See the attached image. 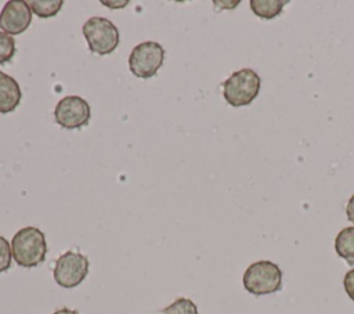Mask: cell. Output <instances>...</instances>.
<instances>
[{
	"instance_id": "obj_1",
	"label": "cell",
	"mask_w": 354,
	"mask_h": 314,
	"mask_svg": "<svg viewBox=\"0 0 354 314\" xmlns=\"http://www.w3.org/2000/svg\"><path fill=\"white\" fill-rule=\"evenodd\" d=\"M12 259L18 266L32 268L44 261L47 243L43 231L36 227H24L17 231L11 241Z\"/></svg>"
},
{
	"instance_id": "obj_2",
	"label": "cell",
	"mask_w": 354,
	"mask_h": 314,
	"mask_svg": "<svg viewBox=\"0 0 354 314\" xmlns=\"http://www.w3.org/2000/svg\"><path fill=\"white\" fill-rule=\"evenodd\" d=\"M242 284L243 288L254 296L270 295L281 289L282 271L270 260H259L245 270Z\"/></svg>"
},
{
	"instance_id": "obj_3",
	"label": "cell",
	"mask_w": 354,
	"mask_h": 314,
	"mask_svg": "<svg viewBox=\"0 0 354 314\" xmlns=\"http://www.w3.org/2000/svg\"><path fill=\"white\" fill-rule=\"evenodd\" d=\"M260 84V76L253 69H239L223 82L224 100L235 108L246 107L259 95Z\"/></svg>"
},
{
	"instance_id": "obj_4",
	"label": "cell",
	"mask_w": 354,
	"mask_h": 314,
	"mask_svg": "<svg viewBox=\"0 0 354 314\" xmlns=\"http://www.w3.org/2000/svg\"><path fill=\"white\" fill-rule=\"evenodd\" d=\"M82 33L90 51L100 55L111 54L119 44L118 28L104 17L88 18L82 26Z\"/></svg>"
},
{
	"instance_id": "obj_5",
	"label": "cell",
	"mask_w": 354,
	"mask_h": 314,
	"mask_svg": "<svg viewBox=\"0 0 354 314\" xmlns=\"http://www.w3.org/2000/svg\"><path fill=\"white\" fill-rule=\"evenodd\" d=\"M165 48L158 41H142L137 44L129 55L130 72L141 79L152 77L162 66Z\"/></svg>"
},
{
	"instance_id": "obj_6",
	"label": "cell",
	"mask_w": 354,
	"mask_h": 314,
	"mask_svg": "<svg viewBox=\"0 0 354 314\" xmlns=\"http://www.w3.org/2000/svg\"><path fill=\"white\" fill-rule=\"evenodd\" d=\"M88 273V260L76 250H68L55 260L53 275L62 288H75L83 282Z\"/></svg>"
},
{
	"instance_id": "obj_7",
	"label": "cell",
	"mask_w": 354,
	"mask_h": 314,
	"mask_svg": "<svg viewBox=\"0 0 354 314\" xmlns=\"http://www.w3.org/2000/svg\"><path fill=\"white\" fill-rule=\"evenodd\" d=\"M90 116L91 109L88 102L79 95H66L61 98L54 109L55 122L68 130L86 126Z\"/></svg>"
},
{
	"instance_id": "obj_8",
	"label": "cell",
	"mask_w": 354,
	"mask_h": 314,
	"mask_svg": "<svg viewBox=\"0 0 354 314\" xmlns=\"http://www.w3.org/2000/svg\"><path fill=\"white\" fill-rule=\"evenodd\" d=\"M32 22V11L28 1L10 0L0 11V29L7 35H19Z\"/></svg>"
},
{
	"instance_id": "obj_9",
	"label": "cell",
	"mask_w": 354,
	"mask_h": 314,
	"mask_svg": "<svg viewBox=\"0 0 354 314\" xmlns=\"http://www.w3.org/2000/svg\"><path fill=\"white\" fill-rule=\"evenodd\" d=\"M21 89L18 82L0 71V113L12 112L21 102Z\"/></svg>"
},
{
	"instance_id": "obj_10",
	"label": "cell",
	"mask_w": 354,
	"mask_h": 314,
	"mask_svg": "<svg viewBox=\"0 0 354 314\" xmlns=\"http://www.w3.org/2000/svg\"><path fill=\"white\" fill-rule=\"evenodd\" d=\"M335 250L350 266H354V227H346L335 238Z\"/></svg>"
},
{
	"instance_id": "obj_11",
	"label": "cell",
	"mask_w": 354,
	"mask_h": 314,
	"mask_svg": "<svg viewBox=\"0 0 354 314\" xmlns=\"http://www.w3.org/2000/svg\"><path fill=\"white\" fill-rule=\"evenodd\" d=\"M286 4V0H250V10L261 19H272L282 12Z\"/></svg>"
},
{
	"instance_id": "obj_12",
	"label": "cell",
	"mask_w": 354,
	"mask_h": 314,
	"mask_svg": "<svg viewBox=\"0 0 354 314\" xmlns=\"http://www.w3.org/2000/svg\"><path fill=\"white\" fill-rule=\"evenodd\" d=\"M30 11L39 18H51L61 10L62 0H30L28 1Z\"/></svg>"
},
{
	"instance_id": "obj_13",
	"label": "cell",
	"mask_w": 354,
	"mask_h": 314,
	"mask_svg": "<svg viewBox=\"0 0 354 314\" xmlns=\"http://www.w3.org/2000/svg\"><path fill=\"white\" fill-rule=\"evenodd\" d=\"M162 314H198V307L191 299L178 297L163 308Z\"/></svg>"
},
{
	"instance_id": "obj_14",
	"label": "cell",
	"mask_w": 354,
	"mask_h": 314,
	"mask_svg": "<svg viewBox=\"0 0 354 314\" xmlns=\"http://www.w3.org/2000/svg\"><path fill=\"white\" fill-rule=\"evenodd\" d=\"M15 50L14 37L0 30V64L8 62L14 57Z\"/></svg>"
},
{
	"instance_id": "obj_15",
	"label": "cell",
	"mask_w": 354,
	"mask_h": 314,
	"mask_svg": "<svg viewBox=\"0 0 354 314\" xmlns=\"http://www.w3.org/2000/svg\"><path fill=\"white\" fill-rule=\"evenodd\" d=\"M11 259H12L11 245L4 237L0 235V273H4L10 268Z\"/></svg>"
},
{
	"instance_id": "obj_16",
	"label": "cell",
	"mask_w": 354,
	"mask_h": 314,
	"mask_svg": "<svg viewBox=\"0 0 354 314\" xmlns=\"http://www.w3.org/2000/svg\"><path fill=\"white\" fill-rule=\"evenodd\" d=\"M343 286L348 297L354 302V268L348 270L343 278Z\"/></svg>"
},
{
	"instance_id": "obj_17",
	"label": "cell",
	"mask_w": 354,
	"mask_h": 314,
	"mask_svg": "<svg viewBox=\"0 0 354 314\" xmlns=\"http://www.w3.org/2000/svg\"><path fill=\"white\" fill-rule=\"evenodd\" d=\"M346 214H347V219H348L351 223H354V195H351V198H350L348 202H347Z\"/></svg>"
},
{
	"instance_id": "obj_18",
	"label": "cell",
	"mask_w": 354,
	"mask_h": 314,
	"mask_svg": "<svg viewBox=\"0 0 354 314\" xmlns=\"http://www.w3.org/2000/svg\"><path fill=\"white\" fill-rule=\"evenodd\" d=\"M104 6H109L111 8H122V7H124L129 1H101Z\"/></svg>"
},
{
	"instance_id": "obj_19",
	"label": "cell",
	"mask_w": 354,
	"mask_h": 314,
	"mask_svg": "<svg viewBox=\"0 0 354 314\" xmlns=\"http://www.w3.org/2000/svg\"><path fill=\"white\" fill-rule=\"evenodd\" d=\"M53 314H77V311L76 310H71L68 307H62V308L55 310Z\"/></svg>"
}]
</instances>
